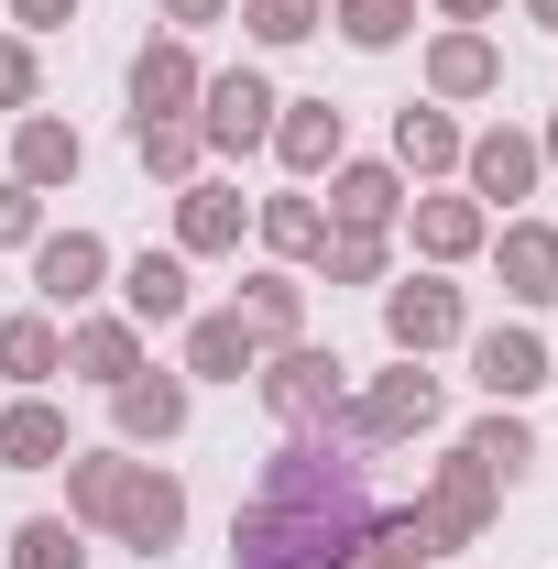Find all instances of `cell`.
<instances>
[{"instance_id": "1f68e13d", "label": "cell", "mask_w": 558, "mask_h": 569, "mask_svg": "<svg viewBox=\"0 0 558 569\" xmlns=\"http://www.w3.org/2000/svg\"><path fill=\"white\" fill-rule=\"evenodd\" d=\"M329 22H340L350 56H395L417 33V0H329Z\"/></svg>"}, {"instance_id": "52a82bcc", "label": "cell", "mask_w": 558, "mask_h": 569, "mask_svg": "<svg viewBox=\"0 0 558 569\" xmlns=\"http://www.w3.org/2000/svg\"><path fill=\"white\" fill-rule=\"evenodd\" d=\"M275 110H285V88L263 67H219L209 88H198V142H209V153H263V142H275Z\"/></svg>"}, {"instance_id": "4fadbf2b", "label": "cell", "mask_w": 558, "mask_h": 569, "mask_svg": "<svg viewBox=\"0 0 558 569\" xmlns=\"http://www.w3.org/2000/svg\"><path fill=\"white\" fill-rule=\"evenodd\" d=\"M198 88H209L198 44L187 33H153L132 56V121H198Z\"/></svg>"}, {"instance_id": "7c38bea8", "label": "cell", "mask_w": 558, "mask_h": 569, "mask_svg": "<svg viewBox=\"0 0 558 569\" xmlns=\"http://www.w3.org/2000/svg\"><path fill=\"white\" fill-rule=\"evenodd\" d=\"M110 296H121V318L132 329H187L198 318V263L187 252H132V263H110Z\"/></svg>"}, {"instance_id": "f546056e", "label": "cell", "mask_w": 558, "mask_h": 569, "mask_svg": "<svg viewBox=\"0 0 558 569\" xmlns=\"http://www.w3.org/2000/svg\"><path fill=\"white\" fill-rule=\"evenodd\" d=\"M307 274H318V284H383V274H395V230H329Z\"/></svg>"}, {"instance_id": "2e32d148", "label": "cell", "mask_w": 558, "mask_h": 569, "mask_svg": "<svg viewBox=\"0 0 558 569\" xmlns=\"http://www.w3.org/2000/svg\"><path fill=\"white\" fill-rule=\"evenodd\" d=\"M471 383H482L492 406H526V395L548 383V340H537L526 318H504V329H471Z\"/></svg>"}, {"instance_id": "e0dca14e", "label": "cell", "mask_w": 558, "mask_h": 569, "mask_svg": "<svg viewBox=\"0 0 558 569\" xmlns=\"http://www.w3.org/2000/svg\"><path fill=\"white\" fill-rule=\"evenodd\" d=\"M460 110H438V99H406V110H395V153H383V164H395V176H406V187H438V176H460Z\"/></svg>"}, {"instance_id": "e575fe53", "label": "cell", "mask_w": 558, "mask_h": 569, "mask_svg": "<svg viewBox=\"0 0 558 569\" xmlns=\"http://www.w3.org/2000/svg\"><path fill=\"white\" fill-rule=\"evenodd\" d=\"M33 99H44V56H33V33H0V110L22 121Z\"/></svg>"}, {"instance_id": "6da1fadb", "label": "cell", "mask_w": 558, "mask_h": 569, "mask_svg": "<svg viewBox=\"0 0 558 569\" xmlns=\"http://www.w3.org/2000/svg\"><path fill=\"white\" fill-rule=\"evenodd\" d=\"M372 526H383L372 449L307 427V438H275L252 493L230 503V569H350L372 548Z\"/></svg>"}, {"instance_id": "ac0fdd59", "label": "cell", "mask_w": 558, "mask_h": 569, "mask_svg": "<svg viewBox=\"0 0 558 569\" xmlns=\"http://www.w3.org/2000/svg\"><path fill=\"white\" fill-rule=\"evenodd\" d=\"M340 153H350V110H340V99H285V110H275V164L296 176V187L329 176Z\"/></svg>"}, {"instance_id": "8fae6325", "label": "cell", "mask_w": 558, "mask_h": 569, "mask_svg": "<svg viewBox=\"0 0 558 569\" xmlns=\"http://www.w3.org/2000/svg\"><path fill=\"white\" fill-rule=\"evenodd\" d=\"M33 296H44V318L99 307V296H110V241H99V230H44V241H33Z\"/></svg>"}, {"instance_id": "4316f807", "label": "cell", "mask_w": 558, "mask_h": 569, "mask_svg": "<svg viewBox=\"0 0 558 569\" xmlns=\"http://www.w3.org/2000/svg\"><path fill=\"white\" fill-rule=\"evenodd\" d=\"M252 241H263L275 263H318V241H329V209H318L307 187H285V198H252Z\"/></svg>"}, {"instance_id": "f1b7e54d", "label": "cell", "mask_w": 558, "mask_h": 569, "mask_svg": "<svg viewBox=\"0 0 558 569\" xmlns=\"http://www.w3.org/2000/svg\"><path fill=\"white\" fill-rule=\"evenodd\" d=\"M132 153L153 187H187V176H209V142H198V121H132Z\"/></svg>"}, {"instance_id": "60d3db41", "label": "cell", "mask_w": 558, "mask_h": 569, "mask_svg": "<svg viewBox=\"0 0 558 569\" xmlns=\"http://www.w3.org/2000/svg\"><path fill=\"white\" fill-rule=\"evenodd\" d=\"M526 11H537V22H548V33H558V0H526Z\"/></svg>"}, {"instance_id": "9a60e30c", "label": "cell", "mask_w": 558, "mask_h": 569, "mask_svg": "<svg viewBox=\"0 0 558 569\" xmlns=\"http://www.w3.org/2000/svg\"><path fill=\"white\" fill-rule=\"evenodd\" d=\"M241 230H252V198H241L230 176H187V187H176V252H187V263L241 252Z\"/></svg>"}, {"instance_id": "cb8c5ba5", "label": "cell", "mask_w": 558, "mask_h": 569, "mask_svg": "<svg viewBox=\"0 0 558 569\" xmlns=\"http://www.w3.org/2000/svg\"><path fill=\"white\" fill-rule=\"evenodd\" d=\"M252 361H263V340H252L230 307H198V318H187V361H176L187 383H252Z\"/></svg>"}, {"instance_id": "d590c367", "label": "cell", "mask_w": 558, "mask_h": 569, "mask_svg": "<svg viewBox=\"0 0 558 569\" xmlns=\"http://www.w3.org/2000/svg\"><path fill=\"white\" fill-rule=\"evenodd\" d=\"M33 241H44V198L22 176H0V252H33Z\"/></svg>"}, {"instance_id": "836d02e7", "label": "cell", "mask_w": 558, "mask_h": 569, "mask_svg": "<svg viewBox=\"0 0 558 569\" xmlns=\"http://www.w3.org/2000/svg\"><path fill=\"white\" fill-rule=\"evenodd\" d=\"M350 569H438V548H427V526H417V503H383L372 548H361Z\"/></svg>"}, {"instance_id": "484cf974", "label": "cell", "mask_w": 558, "mask_h": 569, "mask_svg": "<svg viewBox=\"0 0 558 569\" xmlns=\"http://www.w3.org/2000/svg\"><path fill=\"white\" fill-rule=\"evenodd\" d=\"M67 372V329L44 318V307H11L0 318V383H22V395H44Z\"/></svg>"}, {"instance_id": "4dcf8cb0", "label": "cell", "mask_w": 558, "mask_h": 569, "mask_svg": "<svg viewBox=\"0 0 558 569\" xmlns=\"http://www.w3.org/2000/svg\"><path fill=\"white\" fill-rule=\"evenodd\" d=\"M0 559L11 569H88V526H77V515H22Z\"/></svg>"}, {"instance_id": "9c48e42d", "label": "cell", "mask_w": 558, "mask_h": 569, "mask_svg": "<svg viewBox=\"0 0 558 569\" xmlns=\"http://www.w3.org/2000/svg\"><path fill=\"white\" fill-rule=\"evenodd\" d=\"M537 132H515V121H492V132H471L460 142V198H482V209H504L515 219V198H537Z\"/></svg>"}, {"instance_id": "d6a6232c", "label": "cell", "mask_w": 558, "mask_h": 569, "mask_svg": "<svg viewBox=\"0 0 558 569\" xmlns=\"http://www.w3.org/2000/svg\"><path fill=\"white\" fill-rule=\"evenodd\" d=\"M230 22L252 33V44H307V33H329V0H230Z\"/></svg>"}, {"instance_id": "74e56055", "label": "cell", "mask_w": 558, "mask_h": 569, "mask_svg": "<svg viewBox=\"0 0 558 569\" xmlns=\"http://www.w3.org/2000/svg\"><path fill=\"white\" fill-rule=\"evenodd\" d=\"M165 22L176 33H209V22H230V0H165Z\"/></svg>"}, {"instance_id": "f35d334b", "label": "cell", "mask_w": 558, "mask_h": 569, "mask_svg": "<svg viewBox=\"0 0 558 569\" xmlns=\"http://www.w3.org/2000/svg\"><path fill=\"white\" fill-rule=\"evenodd\" d=\"M504 0H438V22H492Z\"/></svg>"}, {"instance_id": "d6986e66", "label": "cell", "mask_w": 558, "mask_h": 569, "mask_svg": "<svg viewBox=\"0 0 558 569\" xmlns=\"http://www.w3.org/2000/svg\"><path fill=\"white\" fill-rule=\"evenodd\" d=\"M482 252H492V274H504L515 307H558V230L548 219H504Z\"/></svg>"}, {"instance_id": "ba28073f", "label": "cell", "mask_w": 558, "mask_h": 569, "mask_svg": "<svg viewBox=\"0 0 558 569\" xmlns=\"http://www.w3.org/2000/svg\"><path fill=\"white\" fill-rule=\"evenodd\" d=\"M427 99H438V110L504 99V44H492L482 22H438V33H427Z\"/></svg>"}, {"instance_id": "83f0119b", "label": "cell", "mask_w": 558, "mask_h": 569, "mask_svg": "<svg viewBox=\"0 0 558 569\" xmlns=\"http://www.w3.org/2000/svg\"><path fill=\"white\" fill-rule=\"evenodd\" d=\"M460 449L482 460L504 493H515V482L537 471V427H526V406H492V417H471V438H460Z\"/></svg>"}, {"instance_id": "ab89813d", "label": "cell", "mask_w": 558, "mask_h": 569, "mask_svg": "<svg viewBox=\"0 0 558 569\" xmlns=\"http://www.w3.org/2000/svg\"><path fill=\"white\" fill-rule=\"evenodd\" d=\"M537 164H548V176H558V121H548V132H537Z\"/></svg>"}, {"instance_id": "5b68a950", "label": "cell", "mask_w": 558, "mask_h": 569, "mask_svg": "<svg viewBox=\"0 0 558 569\" xmlns=\"http://www.w3.org/2000/svg\"><path fill=\"white\" fill-rule=\"evenodd\" d=\"M492 515H504V482H492L471 449H449L438 471H427V493H417V526H427V548L438 559H460V548H482L492 537Z\"/></svg>"}, {"instance_id": "603a6c76", "label": "cell", "mask_w": 558, "mask_h": 569, "mask_svg": "<svg viewBox=\"0 0 558 569\" xmlns=\"http://www.w3.org/2000/svg\"><path fill=\"white\" fill-rule=\"evenodd\" d=\"M230 318L263 340V351H285V340H307V274L296 263H263V274H241V296H230Z\"/></svg>"}, {"instance_id": "277c9868", "label": "cell", "mask_w": 558, "mask_h": 569, "mask_svg": "<svg viewBox=\"0 0 558 569\" xmlns=\"http://www.w3.org/2000/svg\"><path fill=\"white\" fill-rule=\"evenodd\" d=\"M252 395H263V417H275L285 438H307V427H329V417H340L350 361H340V351H318V340H285V351H263V361H252Z\"/></svg>"}, {"instance_id": "5bb4252c", "label": "cell", "mask_w": 558, "mask_h": 569, "mask_svg": "<svg viewBox=\"0 0 558 569\" xmlns=\"http://www.w3.org/2000/svg\"><path fill=\"white\" fill-rule=\"evenodd\" d=\"M395 230L427 252V274H449V263H471V252L492 241V209H482V198H460V187H438V198H406Z\"/></svg>"}, {"instance_id": "3957f363", "label": "cell", "mask_w": 558, "mask_h": 569, "mask_svg": "<svg viewBox=\"0 0 558 569\" xmlns=\"http://www.w3.org/2000/svg\"><path fill=\"white\" fill-rule=\"evenodd\" d=\"M438 417H449L438 372H427V361H395V372H372L361 395H340L329 438H350V449H406V438H427Z\"/></svg>"}, {"instance_id": "7a4b0ae2", "label": "cell", "mask_w": 558, "mask_h": 569, "mask_svg": "<svg viewBox=\"0 0 558 569\" xmlns=\"http://www.w3.org/2000/svg\"><path fill=\"white\" fill-rule=\"evenodd\" d=\"M67 471V515L77 526H99L110 548H132V559H165L176 537H187V482L165 471V460H142V449H67L56 460Z\"/></svg>"}, {"instance_id": "44dd1931", "label": "cell", "mask_w": 558, "mask_h": 569, "mask_svg": "<svg viewBox=\"0 0 558 569\" xmlns=\"http://www.w3.org/2000/svg\"><path fill=\"white\" fill-rule=\"evenodd\" d=\"M67 372H77V383H99V395H110V383H132V372H142V329L121 318V307H77Z\"/></svg>"}, {"instance_id": "ffe728a7", "label": "cell", "mask_w": 558, "mask_h": 569, "mask_svg": "<svg viewBox=\"0 0 558 569\" xmlns=\"http://www.w3.org/2000/svg\"><path fill=\"white\" fill-rule=\"evenodd\" d=\"M318 209H329V230H395V219H406V176H395V164H361V153H340Z\"/></svg>"}, {"instance_id": "d4e9b609", "label": "cell", "mask_w": 558, "mask_h": 569, "mask_svg": "<svg viewBox=\"0 0 558 569\" xmlns=\"http://www.w3.org/2000/svg\"><path fill=\"white\" fill-rule=\"evenodd\" d=\"M77 438H67V406L56 395H11L0 406V471H56Z\"/></svg>"}, {"instance_id": "8d00e7d4", "label": "cell", "mask_w": 558, "mask_h": 569, "mask_svg": "<svg viewBox=\"0 0 558 569\" xmlns=\"http://www.w3.org/2000/svg\"><path fill=\"white\" fill-rule=\"evenodd\" d=\"M77 0H11V33H67Z\"/></svg>"}, {"instance_id": "8992f818", "label": "cell", "mask_w": 558, "mask_h": 569, "mask_svg": "<svg viewBox=\"0 0 558 569\" xmlns=\"http://www.w3.org/2000/svg\"><path fill=\"white\" fill-rule=\"evenodd\" d=\"M383 340H395V361H427L449 340H471V296L449 274H383Z\"/></svg>"}, {"instance_id": "7402d4cb", "label": "cell", "mask_w": 558, "mask_h": 569, "mask_svg": "<svg viewBox=\"0 0 558 569\" xmlns=\"http://www.w3.org/2000/svg\"><path fill=\"white\" fill-rule=\"evenodd\" d=\"M77 164H88V142H77V121H56V110H22V121H11V176H22L33 198H56V187H77Z\"/></svg>"}, {"instance_id": "30bf717a", "label": "cell", "mask_w": 558, "mask_h": 569, "mask_svg": "<svg viewBox=\"0 0 558 569\" xmlns=\"http://www.w3.org/2000/svg\"><path fill=\"white\" fill-rule=\"evenodd\" d=\"M187 417H198V383L165 372V361H142L132 383H110V427H121V449H165V438H187Z\"/></svg>"}]
</instances>
